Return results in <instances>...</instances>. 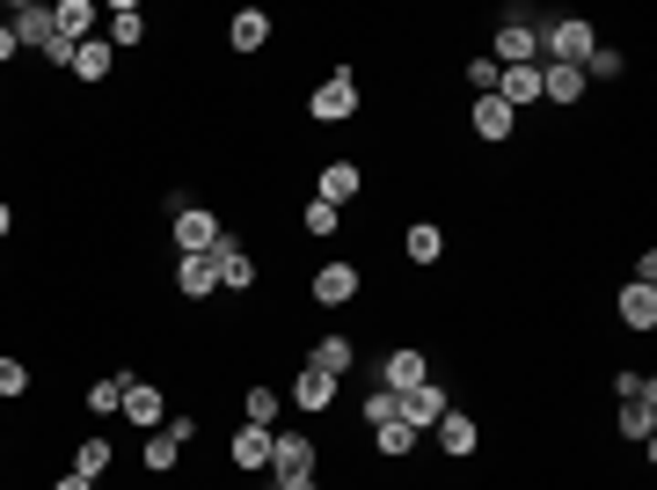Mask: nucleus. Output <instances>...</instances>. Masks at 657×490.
<instances>
[{
    "label": "nucleus",
    "mask_w": 657,
    "mask_h": 490,
    "mask_svg": "<svg viewBox=\"0 0 657 490\" xmlns=\"http://www.w3.org/2000/svg\"><path fill=\"white\" fill-rule=\"evenodd\" d=\"M446 388L438 381H416V388H402V424H410V432H424V424H438L446 418Z\"/></svg>",
    "instance_id": "20e7f679"
},
{
    "label": "nucleus",
    "mask_w": 657,
    "mask_h": 490,
    "mask_svg": "<svg viewBox=\"0 0 657 490\" xmlns=\"http://www.w3.org/2000/svg\"><path fill=\"white\" fill-rule=\"evenodd\" d=\"M8 228H16V212H8V206H0V242H8Z\"/></svg>",
    "instance_id": "ea45409f"
},
{
    "label": "nucleus",
    "mask_w": 657,
    "mask_h": 490,
    "mask_svg": "<svg viewBox=\"0 0 657 490\" xmlns=\"http://www.w3.org/2000/svg\"><path fill=\"white\" fill-rule=\"evenodd\" d=\"M314 118H322V124H336V118H351V110H358V81H351V67L344 73H328V81L322 88H314Z\"/></svg>",
    "instance_id": "39448f33"
},
{
    "label": "nucleus",
    "mask_w": 657,
    "mask_h": 490,
    "mask_svg": "<svg viewBox=\"0 0 657 490\" xmlns=\"http://www.w3.org/2000/svg\"><path fill=\"white\" fill-rule=\"evenodd\" d=\"M585 67H592V73H599V81H614V73H621V52H606V44H599V52H592V59H585Z\"/></svg>",
    "instance_id": "e433bc0d"
},
{
    "label": "nucleus",
    "mask_w": 657,
    "mask_h": 490,
    "mask_svg": "<svg viewBox=\"0 0 657 490\" xmlns=\"http://www.w3.org/2000/svg\"><path fill=\"white\" fill-rule=\"evenodd\" d=\"M489 59H497V67H540V30L526 16H504L497 22V52Z\"/></svg>",
    "instance_id": "f03ea898"
},
{
    "label": "nucleus",
    "mask_w": 657,
    "mask_h": 490,
    "mask_svg": "<svg viewBox=\"0 0 657 490\" xmlns=\"http://www.w3.org/2000/svg\"><path fill=\"white\" fill-rule=\"evenodd\" d=\"M497 59H467V88H475V96H497Z\"/></svg>",
    "instance_id": "473e14b6"
},
{
    "label": "nucleus",
    "mask_w": 657,
    "mask_h": 490,
    "mask_svg": "<svg viewBox=\"0 0 657 490\" xmlns=\"http://www.w3.org/2000/svg\"><path fill=\"white\" fill-rule=\"evenodd\" d=\"M271 469H277V483H300V476H314V447L300 432H277L271 439Z\"/></svg>",
    "instance_id": "6e6552de"
},
{
    "label": "nucleus",
    "mask_w": 657,
    "mask_h": 490,
    "mask_svg": "<svg viewBox=\"0 0 657 490\" xmlns=\"http://www.w3.org/2000/svg\"><path fill=\"white\" fill-rule=\"evenodd\" d=\"M139 37H146V16H139L132 0L110 8V22H103V44H110V52H118V44H139Z\"/></svg>",
    "instance_id": "b1692460"
},
{
    "label": "nucleus",
    "mask_w": 657,
    "mask_h": 490,
    "mask_svg": "<svg viewBox=\"0 0 657 490\" xmlns=\"http://www.w3.org/2000/svg\"><path fill=\"white\" fill-rule=\"evenodd\" d=\"M285 490H322V483H314V476H300V483H285Z\"/></svg>",
    "instance_id": "a19ab883"
},
{
    "label": "nucleus",
    "mask_w": 657,
    "mask_h": 490,
    "mask_svg": "<svg viewBox=\"0 0 657 490\" xmlns=\"http://www.w3.org/2000/svg\"><path fill=\"white\" fill-rule=\"evenodd\" d=\"M621 322L628 330H657V286H621Z\"/></svg>",
    "instance_id": "6ab92c4d"
},
{
    "label": "nucleus",
    "mask_w": 657,
    "mask_h": 490,
    "mask_svg": "<svg viewBox=\"0 0 657 490\" xmlns=\"http://www.w3.org/2000/svg\"><path fill=\"white\" fill-rule=\"evenodd\" d=\"M402 249H410V263H438V249H446V234H438L432 220H416V228H410V242H402Z\"/></svg>",
    "instance_id": "c85d7f7f"
},
{
    "label": "nucleus",
    "mask_w": 657,
    "mask_h": 490,
    "mask_svg": "<svg viewBox=\"0 0 657 490\" xmlns=\"http://www.w3.org/2000/svg\"><path fill=\"white\" fill-rule=\"evenodd\" d=\"M22 388H30V367H22V359H8V351H0V396H22Z\"/></svg>",
    "instance_id": "72a5a7b5"
},
{
    "label": "nucleus",
    "mask_w": 657,
    "mask_h": 490,
    "mask_svg": "<svg viewBox=\"0 0 657 490\" xmlns=\"http://www.w3.org/2000/svg\"><path fill=\"white\" fill-rule=\"evenodd\" d=\"M293 403L307 410V418H322V410L336 403V381H328V373H314V367H307V373H293Z\"/></svg>",
    "instance_id": "a211bd4d"
},
{
    "label": "nucleus",
    "mask_w": 657,
    "mask_h": 490,
    "mask_svg": "<svg viewBox=\"0 0 657 490\" xmlns=\"http://www.w3.org/2000/svg\"><path fill=\"white\" fill-rule=\"evenodd\" d=\"M314 300H322V308L358 300V263H322V271H314Z\"/></svg>",
    "instance_id": "f8f14e48"
},
{
    "label": "nucleus",
    "mask_w": 657,
    "mask_h": 490,
    "mask_svg": "<svg viewBox=\"0 0 657 490\" xmlns=\"http://www.w3.org/2000/svg\"><path fill=\"white\" fill-rule=\"evenodd\" d=\"M416 381H432V359H424V351L416 344H402V351H387V367H381V388H416Z\"/></svg>",
    "instance_id": "9d476101"
},
{
    "label": "nucleus",
    "mask_w": 657,
    "mask_h": 490,
    "mask_svg": "<svg viewBox=\"0 0 657 490\" xmlns=\"http://www.w3.org/2000/svg\"><path fill=\"white\" fill-rule=\"evenodd\" d=\"M497 103L504 110H534L540 103V67H504L497 73Z\"/></svg>",
    "instance_id": "9b49d317"
},
{
    "label": "nucleus",
    "mask_w": 657,
    "mask_h": 490,
    "mask_svg": "<svg viewBox=\"0 0 657 490\" xmlns=\"http://www.w3.org/2000/svg\"><path fill=\"white\" fill-rule=\"evenodd\" d=\"M621 432L650 447V432H657V381L643 388V396H628V403H621Z\"/></svg>",
    "instance_id": "dca6fc26"
},
{
    "label": "nucleus",
    "mask_w": 657,
    "mask_h": 490,
    "mask_svg": "<svg viewBox=\"0 0 657 490\" xmlns=\"http://www.w3.org/2000/svg\"><path fill=\"white\" fill-rule=\"evenodd\" d=\"M540 96L548 103H585V67H540Z\"/></svg>",
    "instance_id": "412c9836"
},
{
    "label": "nucleus",
    "mask_w": 657,
    "mask_h": 490,
    "mask_svg": "<svg viewBox=\"0 0 657 490\" xmlns=\"http://www.w3.org/2000/svg\"><path fill=\"white\" fill-rule=\"evenodd\" d=\"M191 432H198L191 418H175V424H154V432H146V469H175V454L191 447Z\"/></svg>",
    "instance_id": "1a4fd4ad"
},
{
    "label": "nucleus",
    "mask_w": 657,
    "mask_h": 490,
    "mask_svg": "<svg viewBox=\"0 0 657 490\" xmlns=\"http://www.w3.org/2000/svg\"><path fill=\"white\" fill-rule=\"evenodd\" d=\"M358 183H365V176H358V161H328V169H322V206H336V212H344L351 198H358Z\"/></svg>",
    "instance_id": "2eb2a0df"
},
{
    "label": "nucleus",
    "mask_w": 657,
    "mask_h": 490,
    "mask_svg": "<svg viewBox=\"0 0 657 490\" xmlns=\"http://www.w3.org/2000/svg\"><path fill=\"white\" fill-rule=\"evenodd\" d=\"M475 418H467V410H446V418H438V447H446V454H475Z\"/></svg>",
    "instance_id": "5701e85b"
},
{
    "label": "nucleus",
    "mask_w": 657,
    "mask_h": 490,
    "mask_svg": "<svg viewBox=\"0 0 657 490\" xmlns=\"http://www.w3.org/2000/svg\"><path fill=\"white\" fill-rule=\"evenodd\" d=\"M8 30H16V44H37V52H44V44L59 37V16L37 8V0H22V8H8Z\"/></svg>",
    "instance_id": "423d86ee"
},
{
    "label": "nucleus",
    "mask_w": 657,
    "mask_h": 490,
    "mask_svg": "<svg viewBox=\"0 0 657 490\" xmlns=\"http://www.w3.org/2000/svg\"><path fill=\"white\" fill-rule=\"evenodd\" d=\"M512 124H519V110H504L497 96H475V140H512Z\"/></svg>",
    "instance_id": "aec40b11"
},
{
    "label": "nucleus",
    "mask_w": 657,
    "mask_h": 490,
    "mask_svg": "<svg viewBox=\"0 0 657 490\" xmlns=\"http://www.w3.org/2000/svg\"><path fill=\"white\" fill-rule=\"evenodd\" d=\"M336 220H344V212H336V206H322V198L307 206V234H314V242H322V234H336Z\"/></svg>",
    "instance_id": "f704fd0d"
},
{
    "label": "nucleus",
    "mask_w": 657,
    "mask_h": 490,
    "mask_svg": "<svg viewBox=\"0 0 657 490\" xmlns=\"http://www.w3.org/2000/svg\"><path fill=\"white\" fill-rule=\"evenodd\" d=\"M277 490H285V483H277Z\"/></svg>",
    "instance_id": "79ce46f5"
},
{
    "label": "nucleus",
    "mask_w": 657,
    "mask_h": 490,
    "mask_svg": "<svg viewBox=\"0 0 657 490\" xmlns=\"http://www.w3.org/2000/svg\"><path fill=\"white\" fill-rule=\"evenodd\" d=\"M307 367H314V373H328V381H344V373H351V337H322Z\"/></svg>",
    "instance_id": "393cba45"
},
{
    "label": "nucleus",
    "mask_w": 657,
    "mask_h": 490,
    "mask_svg": "<svg viewBox=\"0 0 657 490\" xmlns=\"http://www.w3.org/2000/svg\"><path fill=\"white\" fill-rule=\"evenodd\" d=\"M205 257H212V271H220V286H234V293H249V286H256V263L242 257V242H234V234H220Z\"/></svg>",
    "instance_id": "0eeeda50"
},
{
    "label": "nucleus",
    "mask_w": 657,
    "mask_h": 490,
    "mask_svg": "<svg viewBox=\"0 0 657 490\" xmlns=\"http://www.w3.org/2000/svg\"><path fill=\"white\" fill-rule=\"evenodd\" d=\"M226 37H234V52H263V44H271V16H263V8H242V16L226 22Z\"/></svg>",
    "instance_id": "4be33fe9"
},
{
    "label": "nucleus",
    "mask_w": 657,
    "mask_h": 490,
    "mask_svg": "<svg viewBox=\"0 0 657 490\" xmlns=\"http://www.w3.org/2000/svg\"><path fill=\"white\" fill-rule=\"evenodd\" d=\"M540 52H548V67H585V59L599 52V37H592L585 16H555L548 30H540Z\"/></svg>",
    "instance_id": "f257e3e1"
},
{
    "label": "nucleus",
    "mask_w": 657,
    "mask_h": 490,
    "mask_svg": "<svg viewBox=\"0 0 657 490\" xmlns=\"http://www.w3.org/2000/svg\"><path fill=\"white\" fill-rule=\"evenodd\" d=\"M124 424H139V432H154V424H161V388L154 381H132V388H124Z\"/></svg>",
    "instance_id": "4468645a"
},
{
    "label": "nucleus",
    "mask_w": 657,
    "mask_h": 490,
    "mask_svg": "<svg viewBox=\"0 0 657 490\" xmlns=\"http://www.w3.org/2000/svg\"><path fill=\"white\" fill-rule=\"evenodd\" d=\"M373 447H381L387 461H402V454H410V447H416V432H410V424H402V418H395V424H373Z\"/></svg>",
    "instance_id": "7c9ffc66"
},
{
    "label": "nucleus",
    "mask_w": 657,
    "mask_h": 490,
    "mask_svg": "<svg viewBox=\"0 0 657 490\" xmlns=\"http://www.w3.org/2000/svg\"><path fill=\"white\" fill-rule=\"evenodd\" d=\"M52 490H95V483H88V476H59Z\"/></svg>",
    "instance_id": "58836bf2"
},
{
    "label": "nucleus",
    "mask_w": 657,
    "mask_h": 490,
    "mask_svg": "<svg viewBox=\"0 0 657 490\" xmlns=\"http://www.w3.org/2000/svg\"><path fill=\"white\" fill-rule=\"evenodd\" d=\"M271 424H242V432H234V469L242 476H256V469H271Z\"/></svg>",
    "instance_id": "ddd939ff"
},
{
    "label": "nucleus",
    "mask_w": 657,
    "mask_h": 490,
    "mask_svg": "<svg viewBox=\"0 0 657 490\" xmlns=\"http://www.w3.org/2000/svg\"><path fill=\"white\" fill-rule=\"evenodd\" d=\"M103 469H110V439H81V447H73V476H88V483H95Z\"/></svg>",
    "instance_id": "c756f323"
},
{
    "label": "nucleus",
    "mask_w": 657,
    "mask_h": 490,
    "mask_svg": "<svg viewBox=\"0 0 657 490\" xmlns=\"http://www.w3.org/2000/svg\"><path fill=\"white\" fill-rule=\"evenodd\" d=\"M220 234H226V228L212 220L205 206H175V257H205Z\"/></svg>",
    "instance_id": "7ed1b4c3"
},
{
    "label": "nucleus",
    "mask_w": 657,
    "mask_h": 490,
    "mask_svg": "<svg viewBox=\"0 0 657 490\" xmlns=\"http://www.w3.org/2000/svg\"><path fill=\"white\" fill-rule=\"evenodd\" d=\"M73 73H81V81H103V73H110V44H103V37L73 44Z\"/></svg>",
    "instance_id": "bb28decb"
},
{
    "label": "nucleus",
    "mask_w": 657,
    "mask_h": 490,
    "mask_svg": "<svg viewBox=\"0 0 657 490\" xmlns=\"http://www.w3.org/2000/svg\"><path fill=\"white\" fill-rule=\"evenodd\" d=\"M402 418V396L395 388H373V396H365V424H395Z\"/></svg>",
    "instance_id": "2f4dec72"
},
{
    "label": "nucleus",
    "mask_w": 657,
    "mask_h": 490,
    "mask_svg": "<svg viewBox=\"0 0 657 490\" xmlns=\"http://www.w3.org/2000/svg\"><path fill=\"white\" fill-rule=\"evenodd\" d=\"M175 286H183V300H205L220 293V271H212V257H175Z\"/></svg>",
    "instance_id": "f3484780"
},
{
    "label": "nucleus",
    "mask_w": 657,
    "mask_h": 490,
    "mask_svg": "<svg viewBox=\"0 0 657 490\" xmlns=\"http://www.w3.org/2000/svg\"><path fill=\"white\" fill-rule=\"evenodd\" d=\"M124 388H132V373H103V381L88 388V410H95V418H110V410L124 403Z\"/></svg>",
    "instance_id": "cd10ccee"
},
{
    "label": "nucleus",
    "mask_w": 657,
    "mask_h": 490,
    "mask_svg": "<svg viewBox=\"0 0 657 490\" xmlns=\"http://www.w3.org/2000/svg\"><path fill=\"white\" fill-rule=\"evenodd\" d=\"M277 418V388H249V424H271Z\"/></svg>",
    "instance_id": "c9c22d12"
},
{
    "label": "nucleus",
    "mask_w": 657,
    "mask_h": 490,
    "mask_svg": "<svg viewBox=\"0 0 657 490\" xmlns=\"http://www.w3.org/2000/svg\"><path fill=\"white\" fill-rule=\"evenodd\" d=\"M22 44H16V30H8V22H0V67H8V59H16Z\"/></svg>",
    "instance_id": "4c0bfd02"
},
{
    "label": "nucleus",
    "mask_w": 657,
    "mask_h": 490,
    "mask_svg": "<svg viewBox=\"0 0 657 490\" xmlns=\"http://www.w3.org/2000/svg\"><path fill=\"white\" fill-rule=\"evenodd\" d=\"M52 16H59V37H73V44H88V30H95V8H88V0H59Z\"/></svg>",
    "instance_id": "a878e982"
}]
</instances>
